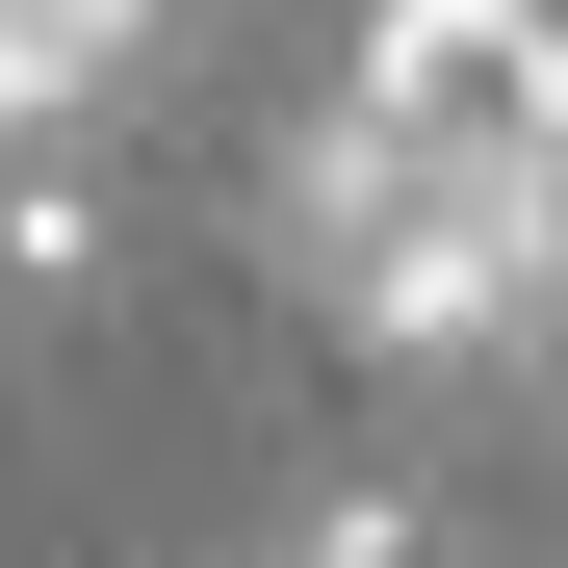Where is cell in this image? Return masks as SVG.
Masks as SVG:
<instances>
[{
  "label": "cell",
  "mask_w": 568,
  "mask_h": 568,
  "mask_svg": "<svg viewBox=\"0 0 568 568\" xmlns=\"http://www.w3.org/2000/svg\"><path fill=\"white\" fill-rule=\"evenodd\" d=\"M130 52H155V0H0V155L104 130V104H130Z\"/></svg>",
  "instance_id": "obj_3"
},
{
  "label": "cell",
  "mask_w": 568,
  "mask_h": 568,
  "mask_svg": "<svg viewBox=\"0 0 568 568\" xmlns=\"http://www.w3.org/2000/svg\"><path fill=\"white\" fill-rule=\"evenodd\" d=\"M258 568H439V491H414V465H336V491H284Z\"/></svg>",
  "instance_id": "obj_5"
},
{
  "label": "cell",
  "mask_w": 568,
  "mask_h": 568,
  "mask_svg": "<svg viewBox=\"0 0 568 568\" xmlns=\"http://www.w3.org/2000/svg\"><path fill=\"white\" fill-rule=\"evenodd\" d=\"M284 258L362 362H542L568 336V181H414L362 104L284 130Z\"/></svg>",
  "instance_id": "obj_1"
},
{
  "label": "cell",
  "mask_w": 568,
  "mask_h": 568,
  "mask_svg": "<svg viewBox=\"0 0 568 568\" xmlns=\"http://www.w3.org/2000/svg\"><path fill=\"white\" fill-rule=\"evenodd\" d=\"M336 104L414 181H568V0H362Z\"/></svg>",
  "instance_id": "obj_2"
},
{
  "label": "cell",
  "mask_w": 568,
  "mask_h": 568,
  "mask_svg": "<svg viewBox=\"0 0 568 568\" xmlns=\"http://www.w3.org/2000/svg\"><path fill=\"white\" fill-rule=\"evenodd\" d=\"M78 284H104V181H78V130L0 181V311H78Z\"/></svg>",
  "instance_id": "obj_4"
}]
</instances>
